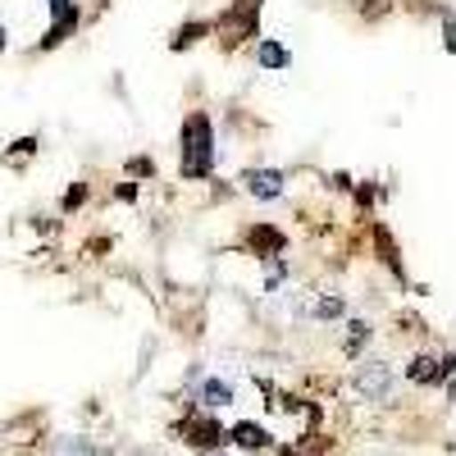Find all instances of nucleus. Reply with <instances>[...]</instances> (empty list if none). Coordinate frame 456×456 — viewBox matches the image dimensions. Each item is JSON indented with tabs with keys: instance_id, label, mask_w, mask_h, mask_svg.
<instances>
[{
	"instance_id": "nucleus-1",
	"label": "nucleus",
	"mask_w": 456,
	"mask_h": 456,
	"mask_svg": "<svg viewBox=\"0 0 456 456\" xmlns=\"http://www.w3.org/2000/svg\"><path fill=\"white\" fill-rule=\"evenodd\" d=\"M178 169L183 178H206L215 169V133H210V119L206 114H192L178 133Z\"/></svg>"
},
{
	"instance_id": "nucleus-11",
	"label": "nucleus",
	"mask_w": 456,
	"mask_h": 456,
	"mask_svg": "<svg viewBox=\"0 0 456 456\" xmlns=\"http://www.w3.org/2000/svg\"><path fill=\"white\" fill-rule=\"evenodd\" d=\"M256 60H260V69H283L288 64V51L279 42H260L256 46Z\"/></svg>"
},
{
	"instance_id": "nucleus-9",
	"label": "nucleus",
	"mask_w": 456,
	"mask_h": 456,
	"mask_svg": "<svg viewBox=\"0 0 456 456\" xmlns=\"http://www.w3.org/2000/svg\"><path fill=\"white\" fill-rule=\"evenodd\" d=\"M233 443L256 452V447H270V434H265L260 425H251V420H247V425H238V429H233Z\"/></svg>"
},
{
	"instance_id": "nucleus-3",
	"label": "nucleus",
	"mask_w": 456,
	"mask_h": 456,
	"mask_svg": "<svg viewBox=\"0 0 456 456\" xmlns=\"http://www.w3.org/2000/svg\"><path fill=\"white\" fill-rule=\"evenodd\" d=\"M178 434L187 438V447H201V452H219L228 443L224 425L215 420V415H187V420L178 425Z\"/></svg>"
},
{
	"instance_id": "nucleus-20",
	"label": "nucleus",
	"mask_w": 456,
	"mask_h": 456,
	"mask_svg": "<svg viewBox=\"0 0 456 456\" xmlns=\"http://www.w3.org/2000/svg\"><path fill=\"white\" fill-rule=\"evenodd\" d=\"M64 10H73V0H51V14H64Z\"/></svg>"
},
{
	"instance_id": "nucleus-4",
	"label": "nucleus",
	"mask_w": 456,
	"mask_h": 456,
	"mask_svg": "<svg viewBox=\"0 0 456 456\" xmlns=\"http://www.w3.org/2000/svg\"><path fill=\"white\" fill-rule=\"evenodd\" d=\"M247 247L256 251V256H283V247H288V238L279 233L274 224H256L251 233H247Z\"/></svg>"
},
{
	"instance_id": "nucleus-13",
	"label": "nucleus",
	"mask_w": 456,
	"mask_h": 456,
	"mask_svg": "<svg viewBox=\"0 0 456 456\" xmlns=\"http://www.w3.org/2000/svg\"><path fill=\"white\" fill-rule=\"evenodd\" d=\"M356 384H361V393H370V397H379V393H384V384H388V374L384 370H361V379H356Z\"/></svg>"
},
{
	"instance_id": "nucleus-12",
	"label": "nucleus",
	"mask_w": 456,
	"mask_h": 456,
	"mask_svg": "<svg viewBox=\"0 0 456 456\" xmlns=\"http://www.w3.org/2000/svg\"><path fill=\"white\" fill-rule=\"evenodd\" d=\"M324 452H329V438L324 434H306V443L283 447V456H324Z\"/></svg>"
},
{
	"instance_id": "nucleus-8",
	"label": "nucleus",
	"mask_w": 456,
	"mask_h": 456,
	"mask_svg": "<svg viewBox=\"0 0 456 456\" xmlns=\"http://www.w3.org/2000/svg\"><path fill=\"white\" fill-rule=\"evenodd\" d=\"M374 247H379V260H384L388 270L402 279V256H397V247H393V233H388L384 224H374Z\"/></svg>"
},
{
	"instance_id": "nucleus-17",
	"label": "nucleus",
	"mask_w": 456,
	"mask_h": 456,
	"mask_svg": "<svg viewBox=\"0 0 456 456\" xmlns=\"http://www.w3.org/2000/svg\"><path fill=\"white\" fill-rule=\"evenodd\" d=\"M128 174H137V178H151V174H156V165H151L146 156H133V160H128Z\"/></svg>"
},
{
	"instance_id": "nucleus-19",
	"label": "nucleus",
	"mask_w": 456,
	"mask_h": 456,
	"mask_svg": "<svg viewBox=\"0 0 456 456\" xmlns=\"http://www.w3.org/2000/svg\"><path fill=\"white\" fill-rule=\"evenodd\" d=\"M32 151H37V137H19V142H14V151H10V160H19V156H32Z\"/></svg>"
},
{
	"instance_id": "nucleus-6",
	"label": "nucleus",
	"mask_w": 456,
	"mask_h": 456,
	"mask_svg": "<svg viewBox=\"0 0 456 456\" xmlns=\"http://www.w3.org/2000/svg\"><path fill=\"white\" fill-rule=\"evenodd\" d=\"M443 374H447V361L438 365V356H415V361L406 365V379H411V384H438Z\"/></svg>"
},
{
	"instance_id": "nucleus-15",
	"label": "nucleus",
	"mask_w": 456,
	"mask_h": 456,
	"mask_svg": "<svg viewBox=\"0 0 456 456\" xmlns=\"http://www.w3.org/2000/svg\"><path fill=\"white\" fill-rule=\"evenodd\" d=\"M206 402L210 406H228V402H233V388L219 384V379H210V384H206Z\"/></svg>"
},
{
	"instance_id": "nucleus-10",
	"label": "nucleus",
	"mask_w": 456,
	"mask_h": 456,
	"mask_svg": "<svg viewBox=\"0 0 456 456\" xmlns=\"http://www.w3.org/2000/svg\"><path fill=\"white\" fill-rule=\"evenodd\" d=\"M206 32H210V23H183V28L174 32V42H169V46H174V51H187V46H197Z\"/></svg>"
},
{
	"instance_id": "nucleus-2",
	"label": "nucleus",
	"mask_w": 456,
	"mask_h": 456,
	"mask_svg": "<svg viewBox=\"0 0 456 456\" xmlns=\"http://www.w3.org/2000/svg\"><path fill=\"white\" fill-rule=\"evenodd\" d=\"M256 28H260V0H238V5H228L215 23L224 51H238L247 37H256Z\"/></svg>"
},
{
	"instance_id": "nucleus-21",
	"label": "nucleus",
	"mask_w": 456,
	"mask_h": 456,
	"mask_svg": "<svg viewBox=\"0 0 456 456\" xmlns=\"http://www.w3.org/2000/svg\"><path fill=\"white\" fill-rule=\"evenodd\" d=\"M0 51H5V28H0Z\"/></svg>"
},
{
	"instance_id": "nucleus-7",
	"label": "nucleus",
	"mask_w": 456,
	"mask_h": 456,
	"mask_svg": "<svg viewBox=\"0 0 456 456\" xmlns=\"http://www.w3.org/2000/svg\"><path fill=\"white\" fill-rule=\"evenodd\" d=\"M73 28H78V10H64V14H55V23H51V32H46V42H42V51H55L60 42H69Z\"/></svg>"
},
{
	"instance_id": "nucleus-5",
	"label": "nucleus",
	"mask_w": 456,
	"mask_h": 456,
	"mask_svg": "<svg viewBox=\"0 0 456 456\" xmlns=\"http://www.w3.org/2000/svg\"><path fill=\"white\" fill-rule=\"evenodd\" d=\"M247 192H251V197H265V201L279 197V192H283V174H274V169H251V174H247Z\"/></svg>"
},
{
	"instance_id": "nucleus-16",
	"label": "nucleus",
	"mask_w": 456,
	"mask_h": 456,
	"mask_svg": "<svg viewBox=\"0 0 456 456\" xmlns=\"http://www.w3.org/2000/svg\"><path fill=\"white\" fill-rule=\"evenodd\" d=\"M352 10H361L365 19H379V14L388 10V0H352Z\"/></svg>"
},
{
	"instance_id": "nucleus-14",
	"label": "nucleus",
	"mask_w": 456,
	"mask_h": 456,
	"mask_svg": "<svg viewBox=\"0 0 456 456\" xmlns=\"http://www.w3.org/2000/svg\"><path fill=\"white\" fill-rule=\"evenodd\" d=\"M83 201H87V183H73L69 192H64V201H60V210H64V215H73Z\"/></svg>"
},
{
	"instance_id": "nucleus-18",
	"label": "nucleus",
	"mask_w": 456,
	"mask_h": 456,
	"mask_svg": "<svg viewBox=\"0 0 456 456\" xmlns=\"http://www.w3.org/2000/svg\"><path fill=\"white\" fill-rule=\"evenodd\" d=\"M347 329H352V338H347V352L356 356V352H361V338H370V329H365V324H347Z\"/></svg>"
}]
</instances>
